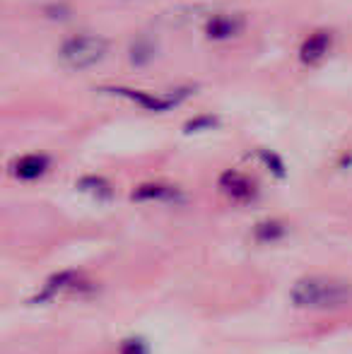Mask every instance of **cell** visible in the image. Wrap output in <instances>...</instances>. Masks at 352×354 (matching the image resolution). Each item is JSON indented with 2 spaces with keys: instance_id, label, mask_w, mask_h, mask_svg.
Instances as JSON below:
<instances>
[{
  "instance_id": "obj_9",
  "label": "cell",
  "mask_w": 352,
  "mask_h": 354,
  "mask_svg": "<svg viewBox=\"0 0 352 354\" xmlns=\"http://www.w3.org/2000/svg\"><path fill=\"white\" fill-rule=\"evenodd\" d=\"M77 188H80V191H85V193H89V196H94V198H104V201L111 196V186H109V183L104 181V178H99V176L80 178Z\"/></svg>"
},
{
  "instance_id": "obj_7",
  "label": "cell",
  "mask_w": 352,
  "mask_h": 354,
  "mask_svg": "<svg viewBox=\"0 0 352 354\" xmlns=\"http://www.w3.org/2000/svg\"><path fill=\"white\" fill-rule=\"evenodd\" d=\"M75 282H77V272H58V275H53L51 280L46 282V287L41 289V294H39L34 301H46V299L56 297V294L63 292V289L73 287Z\"/></svg>"
},
{
  "instance_id": "obj_10",
  "label": "cell",
  "mask_w": 352,
  "mask_h": 354,
  "mask_svg": "<svg viewBox=\"0 0 352 354\" xmlns=\"http://www.w3.org/2000/svg\"><path fill=\"white\" fill-rule=\"evenodd\" d=\"M282 234H285V227H282L280 222H275V219H266V222L256 224V229H254V236L259 239V241H275Z\"/></svg>"
},
{
  "instance_id": "obj_3",
  "label": "cell",
  "mask_w": 352,
  "mask_h": 354,
  "mask_svg": "<svg viewBox=\"0 0 352 354\" xmlns=\"http://www.w3.org/2000/svg\"><path fill=\"white\" fill-rule=\"evenodd\" d=\"M244 17L241 15L232 12H220L215 17H210V22L205 24V34L215 41H225V39L239 37L241 29H244Z\"/></svg>"
},
{
  "instance_id": "obj_12",
  "label": "cell",
  "mask_w": 352,
  "mask_h": 354,
  "mask_svg": "<svg viewBox=\"0 0 352 354\" xmlns=\"http://www.w3.org/2000/svg\"><path fill=\"white\" fill-rule=\"evenodd\" d=\"M121 354H150V350L140 337H131L121 345Z\"/></svg>"
},
{
  "instance_id": "obj_5",
  "label": "cell",
  "mask_w": 352,
  "mask_h": 354,
  "mask_svg": "<svg viewBox=\"0 0 352 354\" xmlns=\"http://www.w3.org/2000/svg\"><path fill=\"white\" fill-rule=\"evenodd\" d=\"M331 48V34L328 32H314L304 44H302V61L304 63H319Z\"/></svg>"
},
{
  "instance_id": "obj_4",
  "label": "cell",
  "mask_w": 352,
  "mask_h": 354,
  "mask_svg": "<svg viewBox=\"0 0 352 354\" xmlns=\"http://www.w3.org/2000/svg\"><path fill=\"white\" fill-rule=\"evenodd\" d=\"M220 188L230 198H234V201H249V198H254V186H251L249 178L239 171H225L222 174Z\"/></svg>"
},
{
  "instance_id": "obj_8",
  "label": "cell",
  "mask_w": 352,
  "mask_h": 354,
  "mask_svg": "<svg viewBox=\"0 0 352 354\" xmlns=\"http://www.w3.org/2000/svg\"><path fill=\"white\" fill-rule=\"evenodd\" d=\"M174 196L169 186H162V183H142L140 188L133 191V201H167V198Z\"/></svg>"
},
{
  "instance_id": "obj_1",
  "label": "cell",
  "mask_w": 352,
  "mask_h": 354,
  "mask_svg": "<svg viewBox=\"0 0 352 354\" xmlns=\"http://www.w3.org/2000/svg\"><path fill=\"white\" fill-rule=\"evenodd\" d=\"M292 301L304 308H333L352 299V284L335 277H304L292 287Z\"/></svg>"
},
{
  "instance_id": "obj_13",
  "label": "cell",
  "mask_w": 352,
  "mask_h": 354,
  "mask_svg": "<svg viewBox=\"0 0 352 354\" xmlns=\"http://www.w3.org/2000/svg\"><path fill=\"white\" fill-rule=\"evenodd\" d=\"M212 126H215V118H210V116H201V118H196V121L186 123V133L201 131V128H212Z\"/></svg>"
},
{
  "instance_id": "obj_14",
  "label": "cell",
  "mask_w": 352,
  "mask_h": 354,
  "mask_svg": "<svg viewBox=\"0 0 352 354\" xmlns=\"http://www.w3.org/2000/svg\"><path fill=\"white\" fill-rule=\"evenodd\" d=\"M261 157H263V162L268 164V167L272 169V171L277 174V176H282V174H285V169H282V162L275 157V154H270V152H261Z\"/></svg>"
},
{
  "instance_id": "obj_6",
  "label": "cell",
  "mask_w": 352,
  "mask_h": 354,
  "mask_svg": "<svg viewBox=\"0 0 352 354\" xmlns=\"http://www.w3.org/2000/svg\"><path fill=\"white\" fill-rule=\"evenodd\" d=\"M46 167H48V159L44 154H27V157L17 159L15 174H17V178H24V181H34V178H39L46 171Z\"/></svg>"
},
{
  "instance_id": "obj_11",
  "label": "cell",
  "mask_w": 352,
  "mask_h": 354,
  "mask_svg": "<svg viewBox=\"0 0 352 354\" xmlns=\"http://www.w3.org/2000/svg\"><path fill=\"white\" fill-rule=\"evenodd\" d=\"M152 56H155V46H152L150 41L140 39V41L133 44V48H131V61L136 63V66H145V63H150Z\"/></svg>"
},
{
  "instance_id": "obj_2",
  "label": "cell",
  "mask_w": 352,
  "mask_h": 354,
  "mask_svg": "<svg viewBox=\"0 0 352 354\" xmlns=\"http://www.w3.org/2000/svg\"><path fill=\"white\" fill-rule=\"evenodd\" d=\"M104 56H106V41L99 37H75L61 46V61L73 71L97 66Z\"/></svg>"
}]
</instances>
